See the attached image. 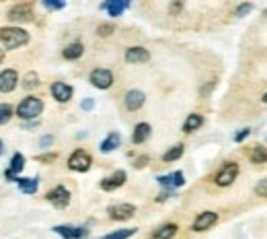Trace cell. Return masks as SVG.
I'll return each instance as SVG.
<instances>
[{
	"mask_svg": "<svg viewBox=\"0 0 267 239\" xmlns=\"http://www.w3.org/2000/svg\"><path fill=\"white\" fill-rule=\"evenodd\" d=\"M136 231H138V229H122V231H115V233H111V235L103 237V239H130Z\"/></svg>",
	"mask_w": 267,
	"mask_h": 239,
	"instance_id": "obj_29",
	"label": "cell"
},
{
	"mask_svg": "<svg viewBox=\"0 0 267 239\" xmlns=\"http://www.w3.org/2000/svg\"><path fill=\"white\" fill-rule=\"evenodd\" d=\"M251 11H253V5H251V3H243L241 7H236V11H234V17H239V19H241V17H247Z\"/></svg>",
	"mask_w": 267,
	"mask_h": 239,
	"instance_id": "obj_32",
	"label": "cell"
},
{
	"mask_svg": "<svg viewBox=\"0 0 267 239\" xmlns=\"http://www.w3.org/2000/svg\"><path fill=\"white\" fill-rule=\"evenodd\" d=\"M97 33H99L101 37H109V35L113 33V25H111V23H103V25H99Z\"/></svg>",
	"mask_w": 267,
	"mask_h": 239,
	"instance_id": "obj_33",
	"label": "cell"
},
{
	"mask_svg": "<svg viewBox=\"0 0 267 239\" xmlns=\"http://www.w3.org/2000/svg\"><path fill=\"white\" fill-rule=\"evenodd\" d=\"M49 91H51V97L56 99L58 103H68V101L72 99V95H74V89H72L68 83H62V81L51 83Z\"/></svg>",
	"mask_w": 267,
	"mask_h": 239,
	"instance_id": "obj_9",
	"label": "cell"
},
{
	"mask_svg": "<svg viewBox=\"0 0 267 239\" xmlns=\"http://www.w3.org/2000/svg\"><path fill=\"white\" fill-rule=\"evenodd\" d=\"M261 101H263V103L267 105V93H265V95H263V97H261Z\"/></svg>",
	"mask_w": 267,
	"mask_h": 239,
	"instance_id": "obj_41",
	"label": "cell"
},
{
	"mask_svg": "<svg viewBox=\"0 0 267 239\" xmlns=\"http://www.w3.org/2000/svg\"><path fill=\"white\" fill-rule=\"evenodd\" d=\"M23 169H25V157H23L21 153H15L13 159H11L9 169L5 171V177H7L9 181H17V179H19V173H21Z\"/></svg>",
	"mask_w": 267,
	"mask_h": 239,
	"instance_id": "obj_14",
	"label": "cell"
},
{
	"mask_svg": "<svg viewBox=\"0 0 267 239\" xmlns=\"http://www.w3.org/2000/svg\"><path fill=\"white\" fill-rule=\"evenodd\" d=\"M150 60V52L142 45H134L126 50V62L128 64H146Z\"/></svg>",
	"mask_w": 267,
	"mask_h": 239,
	"instance_id": "obj_13",
	"label": "cell"
},
{
	"mask_svg": "<svg viewBox=\"0 0 267 239\" xmlns=\"http://www.w3.org/2000/svg\"><path fill=\"white\" fill-rule=\"evenodd\" d=\"M51 142H53V136H43V138L39 140V147H41V149H47Z\"/></svg>",
	"mask_w": 267,
	"mask_h": 239,
	"instance_id": "obj_37",
	"label": "cell"
},
{
	"mask_svg": "<svg viewBox=\"0 0 267 239\" xmlns=\"http://www.w3.org/2000/svg\"><path fill=\"white\" fill-rule=\"evenodd\" d=\"M158 183L167 190H175V188H181L185 183V175H183V171H173L169 175H160Z\"/></svg>",
	"mask_w": 267,
	"mask_h": 239,
	"instance_id": "obj_16",
	"label": "cell"
},
{
	"mask_svg": "<svg viewBox=\"0 0 267 239\" xmlns=\"http://www.w3.org/2000/svg\"><path fill=\"white\" fill-rule=\"evenodd\" d=\"M249 134H251V128H243V130H239V132H236V136H234V142H243Z\"/></svg>",
	"mask_w": 267,
	"mask_h": 239,
	"instance_id": "obj_36",
	"label": "cell"
},
{
	"mask_svg": "<svg viewBox=\"0 0 267 239\" xmlns=\"http://www.w3.org/2000/svg\"><path fill=\"white\" fill-rule=\"evenodd\" d=\"M120 145H122V136L117 134V132H111L109 136H107L103 142H101V153H111V151H115V149H120Z\"/></svg>",
	"mask_w": 267,
	"mask_h": 239,
	"instance_id": "obj_21",
	"label": "cell"
},
{
	"mask_svg": "<svg viewBox=\"0 0 267 239\" xmlns=\"http://www.w3.org/2000/svg\"><path fill=\"white\" fill-rule=\"evenodd\" d=\"M126 179H128V173L124 169H117L109 177L101 179V190H105V192H113V190H117V188H122L126 183Z\"/></svg>",
	"mask_w": 267,
	"mask_h": 239,
	"instance_id": "obj_12",
	"label": "cell"
},
{
	"mask_svg": "<svg viewBox=\"0 0 267 239\" xmlns=\"http://www.w3.org/2000/svg\"><path fill=\"white\" fill-rule=\"evenodd\" d=\"M265 15H267V11H265Z\"/></svg>",
	"mask_w": 267,
	"mask_h": 239,
	"instance_id": "obj_43",
	"label": "cell"
},
{
	"mask_svg": "<svg viewBox=\"0 0 267 239\" xmlns=\"http://www.w3.org/2000/svg\"><path fill=\"white\" fill-rule=\"evenodd\" d=\"M41 112H43V101L35 97V95H29L17 105V116L21 120H35L41 116Z\"/></svg>",
	"mask_w": 267,
	"mask_h": 239,
	"instance_id": "obj_2",
	"label": "cell"
},
{
	"mask_svg": "<svg viewBox=\"0 0 267 239\" xmlns=\"http://www.w3.org/2000/svg\"><path fill=\"white\" fill-rule=\"evenodd\" d=\"M82 54H84V45H82L80 41H74V43L66 45L64 52H62V56H64L66 60H78Z\"/></svg>",
	"mask_w": 267,
	"mask_h": 239,
	"instance_id": "obj_24",
	"label": "cell"
},
{
	"mask_svg": "<svg viewBox=\"0 0 267 239\" xmlns=\"http://www.w3.org/2000/svg\"><path fill=\"white\" fill-rule=\"evenodd\" d=\"M255 194L259 198H267V177H263L257 185H255Z\"/></svg>",
	"mask_w": 267,
	"mask_h": 239,
	"instance_id": "obj_31",
	"label": "cell"
},
{
	"mask_svg": "<svg viewBox=\"0 0 267 239\" xmlns=\"http://www.w3.org/2000/svg\"><path fill=\"white\" fill-rule=\"evenodd\" d=\"M177 231H179V227H177L175 223H167V225H160V227L150 235V239H173V237L177 235Z\"/></svg>",
	"mask_w": 267,
	"mask_h": 239,
	"instance_id": "obj_19",
	"label": "cell"
},
{
	"mask_svg": "<svg viewBox=\"0 0 267 239\" xmlns=\"http://www.w3.org/2000/svg\"><path fill=\"white\" fill-rule=\"evenodd\" d=\"M53 231L62 235L64 239H82L88 235V231L84 227H72V225H58V227H53Z\"/></svg>",
	"mask_w": 267,
	"mask_h": 239,
	"instance_id": "obj_15",
	"label": "cell"
},
{
	"mask_svg": "<svg viewBox=\"0 0 267 239\" xmlns=\"http://www.w3.org/2000/svg\"><path fill=\"white\" fill-rule=\"evenodd\" d=\"M0 3H3V0H0Z\"/></svg>",
	"mask_w": 267,
	"mask_h": 239,
	"instance_id": "obj_44",
	"label": "cell"
},
{
	"mask_svg": "<svg viewBox=\"0 0 267 239\" xmlns=\"http://www.w3.org/2000/svg\"><path fill=\"white\" fill-rule=\"evenodd\" d=\"M249 159H251V163H255V165H263V163H267V149L265 147H253L251 149V153H249Z\"/></svg>",
	"mask_w": 267,
	"mask_h": 239,
	"instance_id": "obj_25",
	"label": "cell"
},
{
	"mask_svg": "<svg viewBox=\"0 0 267 239\" xmlns=\"http://www.w3.org/2000/svg\"><path fill=\"white\" fill-rule=\"evenodd\" d=\"M45 200L51 206H56V208H66L70 204V192L64 185H56V188H51L49 192L45 194Z\"/></svg>",
	"mask_w": 267,
	"mask_h": 239,
	"instance_id": "obj_5",
	"label": "cell"
},
{
	"mask_svg": "<svg viewBox=\"0 0 267 239\" xmlns=\"http://www.w3.org/2000/svg\"><path fill=\"white\" fill-rule=\"evenodd\" d=\"M3 151H5V145H3V140H0V155H3Z\"/></svg>",
	"mask_w": 267,
	"mask_h": 239,
	"instance_id": "obj_42",
	"label": "cell"
},
{
	"mask_svg": "<svg viewBox=\"0 0 267 239\" xmlns=\"http://www.w3.org/2000/svg\"><path fill=\"white\" fill-rule=\"evenodd\" d=\"M201 126H203V116H199V114H189L187 120L183 122V132H185V134H191V132L199 130Z\"/></svg>",
	"mask_w": 267,
	"mask_h": 239,
	"instance_id": "obj_23",
	"label": "cell"
},
{
	"mask_svg": "<svg viewBox=\"0 0 267 239\" xmlns=\"http://www.w3.org/2000/svg\"><path fill=\"white\" fill-rule=\"evenodd\" d=\"M9 21L11 23H29V21H33V7L29 3H17L9 11Z\"/></svg>",
	"mask_w": 267,
	"mask_h": 239,
	"instance_id": "obj_6",
	"label": "cell"
},
{
	"mask_svg": "<svg viewBox=\"0 0 267 239\" xmlns=\"http://www.w3.org/2000/svg\"><path fill=\"white\" fill-rule=\"evenodd\" d=\"M3 60H5V50L0 47V64H3Z\"/></svg>",
	"mask_w": 267,
	"mask_h": 239,
	"instance_id": "obj_40",
	"label": "cell"
},
{
	"mask_svg": "<svg viewBox=\"0 0 267 239\" xmlns=\"http://www.w3.org/2000/svg\"><path fill=\"white\" fill-rule=\"evenodd\" d=\"M216 223H218V215H216V213H214V210H203V213H199V215L195 217L191 229H193L195 233H203V231H210Z\"/></svg>",
	"mask_w": 267,
	"mask_h": 239,
	"instance_id": "obj_8",
	"label": "cell"
},
{
	"mask_svg": "<svg viewBox=\"0 0 267 239\" xmlns=\"http://www.w3.org/2000/svg\"><path fill=\"white\" fill-rule=\"evenodd\" d=\"M146 163H148V157H140V159H136V167L140 169V167H146Z\"/></svg>",
	"mask_w": 267,
	"mask_h": 239,
	"instance_id": "obj_39",
	"label": "cell"
},
{
	"mask_svg": "<svg viewBox=\"0 0 267 239\" xmlns=\"http://www.w3.org/2000/svg\"><path fill=\"white\" fill-rule=\"evenodd\" d=\"M150 132H152L150 124H146V122H140V124L134 128L132 142H134V145H142V142H146V140L150 138Z\"/></svg>",
	"mask_w": 267,
	"mask_h": 239,
	"instance_id": "obj_20",
	"label": "cell"
},
{
	"mask_svg": "<svg viewBox=\"0 0 267 239\" xmlns=\"http://www.w3.org/2000/svg\"><path fill=\"white\" fill-rule=\"evenodd\" d=\"M144 101H146V95L142 91H138V89H132V91L126 93V108L130 112H138L144 105Z\"/></svg>",
	"mask_w": 267,
	"mask_h": 239,
	"instance_id": "obj_17",
	"label": "cell"
},
{
	"mask_svg": "<svg viewBox=\"0 0 267 239\" xmlns=\"http://www.w3.org/2000/svg\"><path fill=\"white\" fill-rule=\"evenodd\" d=\"M93 165V157L84 151V149H76L70 157H68V169L70 171H78V173H84L88 171Z\"/></svg>",
	"mask_w": 267,
	"mask_h": 239,
	"instance_id": "obj_4",
	"label": "cell"
},
{
	"mask_svg": "<svg viewBox=\"0 0 267 239\" xmlns=\"http://www.w3.org/2000/svg\"><path fill=\"white\" fill-rule=\"evenodd\" d=\"M41 3H43V7L49 9V11H62V9L66 7L64 0H41Z\"/></svg>",
	"mask_w": 267,
	"mask_h": 239,
	"instance_id": "obj_30",
	"label": "cell"
},
{
	"mask_svg": "<svg viewBox=\"0 0 267 239\" xmlns=\"http://www.w3.org/2000/svg\"><path fill=\"white\" fill-rule=\"evenodd\" d=\"M130 5H132V0H107L103 9L109 13V17H122Z\"/></svg>",
	"mask_w": 267,
	"mask_h": 239,
	"instance_id": "obj_18",
	"label": "cell"
},
{
	"mask_svg": "<svg viewBox=\"0 0 267 239\" xmlns=\"http://www.w3.org/2000/svg\"><path fill=\"white\" fill-rule=\"evenodd\" d=\"M95 108V101L93 99H84L82 101V110H93Z\"/></svg>",
	"mask_w": 267,
	"mask_h": 239,
	"instance_id": "obj_38",
	"label": "cell"
},
{
	"mask_svg": "<svg viewBox=\"0 0 267 239\" xmlns=\"http://www.w3.org/2000/svg\"><path fill=\"white\" fill-rule=\"evenodd\" d=\"M17 185L23 194H35L37 192V185H39V179L37 177H19L17 179Z\"/></svg>",
	"mask_w": 267,
	"mask_h": 239,
	"instance_id": "obj_22",
	"label": "cell"
},
{
	"mask_svg": "<svg viewBox=\"0 0 267 239\" xmlns=\"http://www.w3.org/2000/svg\"><path fill=\"white\" fill-rule=\"evenodd\" d=\"M0 43L5 50H17L29 43V33L21 27H3L0 29Z\"/></svg>",
	"mask_w": 267,
	"mask_h": 239,
	"instance_id": "obj_1",
	"label": "cell"
},
{
	"mask_svg": "<svg viewBox=\"0 0 267 239\" xmlns=\"http://www.w3.org/2000/svg\"><path fill=\"white\" fill-rule=\"evenodd\" d=\"M19 85V72L15 68H5L0 72V93H13Z\"/></svg>",
	"mask_w": 267,
	"mask_h": 239,
	"instance_id": "obj_11",
	"label": "cell"
},
{
	"mask_svg": "<svg viewBox=\"0 0 267 239\" xmlns=\"http://www.w3.org/2000/svg\"><path fill=\"white\" fill-rule=\"evenodd\" d=\"M35 159H37L39 163H51V161L58 159V155H56V153H45V155H37Z\"/></svg>",
	"mask_w": 267,
	"mask_h": 239,
	"instance_id": "obj_35",
	"label": "cell"
},
{
	"mask_svg": "<svg viewBox=\"0 0 267 239\" xmlns=\"http://www.w3.org/2000/svg\"><path fill=\"white\" fill-rule=\"evenodd\" d=\"M88 81H91L93 87L105 91V89H109V87L113 85V72H111L109 68H95V70L91 72Z\"/></svg>",
	"mask_w": 267,
	"mask_h": 239,
	"instance_id": "obj_7",
	"label": "cell"
},
{
	"mask_svg": "<svg viewBox=\"0 0 267 239\" xmlns=\"http://www.w3.org/2000/svg\"><path fill=\"white\" fill-rule=\"evenodd\" d=\"M107 215H109L113 221H128L136 215V206L134 204H128V202H122V204H113L107 208Z\"/></svg>",
	"mask_w": 267,
	"mask_h": 239,
	"instance_id": "obj_10",
	"label": "cell"
},
{
	"mask_svg": "<svg viewBox=\"0 0 267 239\" xmlns=\"http://www.w3.org/2000/svg\"><path fill=\"white\" fill-rule=\"evenodd\" d=\"M23 89H27V91H33V89H37L41 83H39V74L37 72H27L25 76H23Z\"/></svg>",
	"mask_w": 267,
	"mask_h": 239,
	"instance_id": "obj_27",
	"label": "cell"
},
{
	"mask_svg": "<svg viewBox=\"0 0 267 239\" xmlns=\"http://www.w3.org/2000/svg\"><path fill=\"white\" fill-rule=\"evenodd\" d=\"M239 163H234V161H228V163H224L220 169H218V173L214 175V183H216L218 188H228V185H232L234 181H236V177H239Z\"/></svg>",
	"mask_w": 267,
	"mask_h": 239,
	"instance_id": "obj_3",
	"label": "cell"
},
{
	"mask_svg": "<svg viewBox=\"0 0 267 239\" xmlns=\"http://www.w3.org/2000/svg\"><path fill=\"white\" fill-rule=\"evenodd\" d=\"M183 153H185V147H183V145H175V147H171V149L163 155V161H165V163H173V161L181 159Z\"/></svg>",
	"mask_w": 267,
	"mask_h": 239,
	"instance_id": "obj_26",
	"label": "cell"
},
{
	"mask_svg": "<svg viewBox=\"0 0 267 239\" xmlns=\"http://www.w3.org/2000/svg\"><path fill=\"white\" fill-rule=\"evenodd\" d=\"M13 118V108L9 103H0V126L7 124Z\"/></svg>",
	"mask_w": 267,
	"mask_h": 239,
	"instance_id": "obj_28",
	"label": "cell"
},
{
	"mask_svg": "<svg viewBox=\"0 0 267 239\" xmlns=\"http://www.w3.org/2000/svg\"><path fill=\"white\" fill-rule=\"evenodd\" d=\"M183 5H185V0H173L171 7H169V13L171 15H179L183 11Z\"/></svg>",
	"mask_w": 267,
	"mask_h": 239,
	"instance_id": "obj_34",
	"label": "cell"
}]
</instances>
